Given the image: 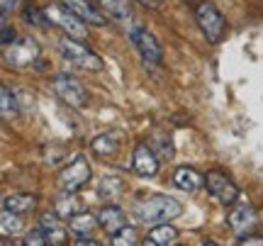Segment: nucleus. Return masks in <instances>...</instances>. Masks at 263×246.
<instances>
[{
	"label": "nucleus",
	"mask_w": 263,
	"mask_h": 246,
	"mask_svg": "<svg viewBox=\"0 0 263 246\" xmlns=\"http://www.w3.org/2000/svg\"><path fill=\"white\" fill-rule=\"evenodd\" d=\"M183 215V205L171 195H154V198L144 200L141 205L134 207V217L141 224H161V222H171Z\"/></svg>",
	"instance_id": "nucleus-1"
},
{
	"label": "nucleus",
	"mask_w": 263,
	"mask_h": 246,
	"mask_svg": "<svg viewBox=\"0 0 263 246\" xmlns=\"http://www.w3.org/2000/svg\"><path fill=\"white\" fill-rule=\"evenodd\" d=\"M59 51H61L66 61H68V64H73L76 68L93 71V73H95V71H103V59L98 56L95 51H90L85 44H81L76 37L64 34V37H61V42H59Z\"/></svg>",
	"instance_id": "nucleus-2"
},
{
	"label": "nucleus",
	"mask_w": 263,
	"mask_h": 246,
	"mask_svg": "<svg viewBox=\"0 0 263 246\" xmlns=\"http://www.w3.org/2000/svg\"><path fill=\"white\" fill-rule=\"evenodd\" d=\"M195 20H197V25H200V29H202V34L207 37L210 44H219V42H222L224 29H227V20L212 3H207V0L200 3L195 8Z\"/></svg>",
	"instance_id": "nucleus-3"
},
{
	"label": "nucleus",
	"mask_w": 263,
	"mask_h": 246,
	"mask_svg": "<svg viewBox=\"0 0 263 246\" xmlns=\"http://www.w3.org/2000/svg\"><path fill=\"white\" fill-rule=\"evenodd\" d=\"M44 15H47L49 25L59 27L64 34H68V37L85 39V34H88L83 20L78 17V15H73V12L64 5V3H61V5H47V8H44Z\"/></svg>",
	"instance_id": "nucleus-4"
},
{
	"label": "nucleus",
	"mask_w": 263,
	"mask_h": 246,
	"mask_svg": "<svg viewBox=\"0 0 263 246\" xmlns=\"http://www.w3.org/2000/svg\"><path fill=\"white\" fill-rule=\"evenodd\" d=\"M129 39L134 49L139 51V56L144 64H151V66H159L161 61H163V49H161L159 39L151 34L146 27H141V25H132L129 27Z\"/></svg>",
	"instance_id": "nucleus-5"
},
{
	"label": "nucleus",
	"mask_w": 263,
	"mask_h": 246,
	"mask_svg": "<svg viewBox=\"0 0 263 246\" xmlns=\"http://www.w3.org/2000/svg\"><path fill=\"white\" fill-rule=\"evenodd\" d=\"M51 88H54V93H57L66 105H71L76 110H83L85 105H88V90H85V85L81 83L78 78L68 76V73H59V76L51 81Z\"/></svg>",
	"instance_id": "nucleus-6"
},
{
	"label": "nucleus",
	"mask_w": 263,
	"mask_h": 246,
	"mask_svg": "<svg viewBox=\"0 0 263 246\" xmlns=\"http://www.w3.org/2000/svg\"><path fill=\"white\" fill-rule=\"evenodd\" d=\"M90 173H93V171H90L88 159H85V156H76L73 161L59 173L57 183H59V188L64 190V193H78V190L90 180Z\"/></svg>",
	"instance_id": "nucleus-7"
},
{
	"label": "nucleus",
	"mask_w": 263,
	"mask_h": 246,
	"mask_svg": "<svg viewBox=\"0 0 263 246\" xmlns=\"http://www.w3.org/2000/svg\"><path fill=\"white\" fill-rule=\"evenodd\" d=\"M205 185L222 205H234L239 200V188L234 185V180H229V176L222 173V171H210L205 176Z\"/></svg>",
	"instance_id": "nucleus-8"
},
{
	"label": "nucleus",
	"mask_w": 263,
	"mask_h": 246,
	"mask_svg": "<svg viewBox=\"0 0 263 246\" xmlns=\"http://www.w3.org/2000/svg\"><path fill=\"white\" fill-rule=\"evenodd\" d=\"M37 56H39V44H37V39H32V37H25V39H20V42H15V44L5 47V61H8V66H15V68L29 66V64H34Z\"/></svg>",
	"instance_id": "nucleus-9"
},
{
	"label": "nucleus",
	"mask_w": 263,
	"mask_h": 246,
	"mask_svg": "<svg viewBox=\"0 0 263 246\" xmlns=\"http://www.w3.org/2000/svg\"><path fill=\"white\" fill-rule=\"evenodd\" d=\"M159 154L151 149L149 144H137V149L132 154V168L137 176L141 178H151V176H156L159 173Z\"/></svg>",
	"instance_id": "nucleus-10"
},
{
	"label": "nucleus",
	"mask_w": 263,
	"mask_h": 246,
	"mask_svg": "<svg viewBox=\"0 0 263 246\" xmlns=\"http://www.w3.org/2000/svg\"><path fill=\"white\" fill-rule=\"evenodd\" d=\"M256 219L258 217H256V210L251 207V205H239V207H234L229 212L227 222H229V227H232L234 234L244 237L246 232H251V229L256 227Z\"/></svg>",
	"instance_id": "nucleus-11"
},
{
	"label": "nucleus",
	"mask_w": 263,
	"mask_h": 246,
	"mask_svg": "<svg viewBox=\"0 0 263 246\" xmlns=\"http://www.w3.org/2000/svg\"><path fill=\"white\" fill-rule=\"evenodd\" d=\"M61 3H64V5L71 10L73 15H78L83 22H90V25L103 27L105 20H107V15H105V12H100L95 5H90V0H61Z\"/></svg>",
	"instance_id": "nucleus-12"
},
{
	"label": "nucleus",
	"mask_w": 263,
	"mask_h": 246,
	"mask_svg": "<svg viewBox=\"0 0 263 246\" xmlns=\"http://www.w3.org/2000/svg\"><path fill=\"white\" fill-rule=\"evenodd\" d=\"M95 5H100L110 20L120 22V25H127V27H129L132 17H134V10H132L129 0H95Z\"/></svg>",
	"instance_id": "nucleus-13"
},
{
	"label": "nucleus",
	"mask_w": 263,
	"mask_h": 246,
	"mask_svg": "<svg viewBox=\"0 0 263 246\" xmlns=\"http://www.w3.org/2000/svg\"><path fill=\"white\" fill-rule=\"evenodd\" d=\"M98 219H100L103 232H107L110 237H115L120 229L127 227V215H124V210L117 207V205H107V207H103L100 210V215H98Z\"/></svg>",
	"instance_id": "nucleus-14"
},
{
	"label": "nucleus",
	"mask_w": 263,
	"mask_h": 246,
	"mask_svg": "<svg viewBox=\"0 0 263 246\" xmlns=\"http://www.w3.org/2000/svg\"><path fill=\"white\" fill-rule=\"evenodd\" d=\"M173 183H176V188L183 190V193H197V190L205 185V176L197 173L195 168L180 166V168L173 173Z\"/></svg>",
	"instance_id": "nucleus-15"
},
{
	"label": "nucleus",
	"mask_w": 263,
	"mask_h": 246,
	"mask_svg": "<svg viewBox=\"0 0 263 246\" xmlns=\"http://www.w3.org/2000/svg\"><path fill=\"white\" fill-rule=\"evenodd\" d=\"M178 241V229L173 227L171 222H161V224H154L146 234V244L151 246H171Z\"/></svg>",
	"instance_id": "nucleus-16"
},
{
	"label": "nucleus",
	"mask_w": 263,
	"mask_h": 246,
	"mask_svg": "<svg viewBox=\"0 0 263 246\" xmlns=\"http://www.w3.org/2000/svg\"><path fill=\"white\" fill-rule=\"evenodd\" d=\"M90 152L98 154V156H115V154L120 152V134H115V132L98 134L93 142H90Z\"/></svg>",
	"instance_id": "nucleus-17"
},
{
	"label": "nucleus",
	"mask_w": 263,
	"mask_h": 246,
	"mask_svg": "<svg viewBox=\"0 0 263 246\" xmlns=\"http://www.w3.org/2000/svg\"><path fill=\"white\" fill-rule=\"evenodd\" d=\"M0 112H3V120H8V122L20 115L17 93H12L8 85H0Z\"/></svg>",
	"instance_id": "nucleus-18"
},
{
	"label": "nucleus",
	"mask_w": 263,
	"mask_h": 246,
	"mask_svg": "<svg viewBox=\"0 0 263 246\" xmlns=\"http://www.w3.org/2000/svg\"><path fill=\"white\" fill-rule=\"evenodd\" d=\"M68 224H71L73 234H93L95 227H100V219L90 215V212H78V215L68 219Z\"/></svg>",
	"instance_id": "nucleus-19"
},
{
	"label": "nucleus",
	"mask_w": 263,
	"mask_h": 246,
	"mask_svg": "<svg viewBox=\"0 0 263 246\" xmlns=\"http://www.w3.org/2000/svg\"><path fill=\"white\" fill-rule=\"evenodd\" d=\"M3 207L5 210H12L17 215H27L32 210L37 207V198L34 195H8L3 200Z\"/></svg>",
	"instance_id": "nucleus-20"
},
{
	"label": "nucleus",
	"mask_w": 263,
	"mask_h": 246,
	"mask_svg": "<svg viewBox=\"0 0 263 246\" xmlns=\"http://www.w3.org/2000/svg\"><path fill=\"white\" fill-rule=\"evenodd\" d=\"M83 210H85L83 200L78 198L76 193H66V198L57 202V215H59V217H64V219H71L73 215L83 212Z\"/></svg>",
	"instance_id": "nucleus-21"
},
{
	"label": "nucleus",
	"mask_w": 263,
	"mask_h": 246,
	"mask_svg": "<svg viewBox=\"0 0 263 246\" xmlns=\"http://www.w3.org/2000/svg\"><path fill=\"white\" fill-rule=\"evenodd\" d=\"M122 190H124V183L117 176H105L100 180V185H98V195L103 200H117Z\"/></svg>",
	"instance_id": "nucleus-22"
},
{
	"label": "nucleus",
	"mask_w": 263,
	"mask_h": 246,
	"mask_svg": "<svg viewBox=\"0 0 263 246\" xmlns=\"http://www.w3.org/2000/svg\"><path fill=\"white\" fill-rule=\"evenodd\" d=\"M0 232L3 237H15L22 232V219H20L17 212L3 207V215H0Z\"/></svg>",
	"instance_id": "nucleus-23"
},
{
	"label": "nucleus",
	"mask_w": 263,
	"mask_h": 246,
	"mask_svg": "<svg viewBox=\"0 0 263 246\" xmlns=\"http://www.w3.org/2000/svg\"><path fill=\"white\" fill-rule=\"evenodd\" d=\"M112 244L115 246H132V244H137V232H134L132 227L120 229V232L112 237Z\"/></svg>",
	"instance_id": "nucleus-24"
},
{
	"label": "nucleus",
	"mask_w": 263,
	"mask_h": 246,
	"mask_svg": "<svg viewBox=\"0 0 263 246\" xmlns=\"http://www.w3.org/2000/svg\"><path fill=\"white\" fill-rule=\"evenodd\" d=\"M22 244H25V246H42V244H47V234H44V229H42V227L32 229L27 237L22 239Z\"/></svg>",
	"instance_id": "nucleus-25"
},
{
	"label": "nucleus",
	"mask_w": 263,
	"mask_h": 246,
	"mask_svg": "<svg viewBox=\"0 0 263 246\" xmlns=\"http://www.w3.org/2000/svg\"><path fill=\"white\" fill-rule=\"evenodd\" d=\"M47 234V244H51V246H64L66 244V229L64 227H57V229H49V232H44Z\"/></svg>",
	"instance_id": "nucleus-26"
},
{
	"label": "nucleus",
	"mask_w": 263,
	"mask_h": 246,
	"mask_svg": "<svg viewBox=\"0 0 263 246\" xmlns=\"http://www.w3.org/2000/svg\"><path fill=\"white\" fill-rule=\"evenodd\" d=\"M15 29L10 27V25H3V47H10V44H15Z\"/></svg>",
	"instance_id": "nucleus-27"
},
{
	"label": "nucleus",
	"mask_w": 263,
	"mask_h": 246,
	"mask_svg": "<svg viewBox=\"0 0 263 246\" xmlns=\"http://www.w3.org/2000/svg\"><path fill=\"white\" fill-rule=\"evenodd\" d=\"M76 237H78V239H76V244H78V246H88V244L95 246V244H98V241L93 239V234H76Z\"/></svg>",
	"instance_id": "nucleus-28"
},
{
	"label": "nucleus",
	"mask_w": 263,
	"mask_h": 246,
	"mask_svg": "<svg viewBox=\"0 0 263 246\" xmlns=\"http://www.w3.org/2000/svg\"><path fill=\"white\" fill-rule=\"evenodd\" d=\"M239 244H256V246H263V237H241L239 239Z\"/></svg>",
	"instance_id": "nucleus-29"
},
{
	"label": "nucleus",
	"mask_w": 263,
	"mask_h": 246,
	"mask_svg": "<svg viewBox=\"0 0 263 246\" xmlns=\"http://www.w3.org/2000/svg\"><path fill=\"white\" fill-rule=\"evenodd\" d=\"M17 0H3V25H5V20H8V12H10V8L15 5Z\"/></svg>",
	"instance_id": "nucleus-30"
},
{
	"label": "nucleus",
	"mask_w": 263,
	"mask_h": 246,
	"mask_svg": "<svg viewBox=\"0 0 263 246\" xmlns=\"http://www.w3.org/2000/svg\"><path fill=\"white\" fill-rule=\"evenodd\" d=\"M141 5H146V8H161L163 5V0H137Z\"/></svg>",
	"instance_id": "nucleus-31"
}]
</instances>
